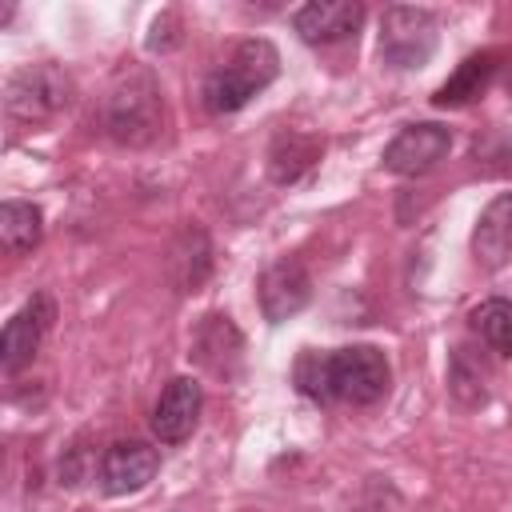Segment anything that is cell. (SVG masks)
I'll return each mask as SVG.
<instances>
[{
    "instance_id": "1",
    "label": "cell",
    "mask_w": 512,
    "mask_h": 512,
    "mask_svg": "<svg viewBox=\"0 0 512 512\" xmlns=\"http://www.w3.org/2000/svg\"><path fill=\"white\" fill-rule=\"evenodd\" d=\"M296 388L316 404H376L388 396L392 368L376 344H348L336 352L304 348L292 368Z\"/></svg>"
},
{
    "instance_id": "2",
    "label": "cell",
    "mask_w": 512,
    "mask_h": 512,
    "mask_svg": "<svg viewBox=\"0 0 512 512\" xmlns=\"http://www.w3.org/2000/svg\"><path fill=\"white\" fill-rule=\"evenodd\" d=\"M280 72V52L272 40L264 36H248L240 40L204 80V108L212 116H228L240 112L256 92H264Z\"/></svg>"
},
{
    "instance_id": "3",
    "label": "cell",
    "mask_w": 512,
    "mask_h": 512,
    "mask_svg": "<svg viewBox=\"0 0 512 512\" xmlns=\"http://www.w3.org/2000/svg\"><path fill=\"white\" fill-rule=\"evenodd\" d=\"M164 104H160V84L148 68H120L108 100H104V128L116 144L140 148L160 136Z\"/></svg>"
},
{
    "instance_id": "4",
    "label": "cell",
    "mask_w": 512,
    "mask_h": 512,
    "mask_svg": "<svg viewBox=\"0 0 512 512\" xmlns=\"http://www.w3.org/2000/svg\"><path fill=\"white\" fill-rule=\"evenodd\" d=\"M4 104L16 120L40 124L72 104V76L60 64H24L4 84Z\"/></svg>"
},
{
    "instance_id": "5",
    "label": "cell",
    "mask_w": 512,
    "mask_h": 512,
    "mask_svg": "<svg viewBox=\"0 0 512 512\" xmlns=\"http://www.w3.org/2000/svg\"><path fill=\"white\" fill-rule=\"evenodd\" d=\"M436 16L428 8H412V4H392L380 20V60L396 72L408 68H424L436 52Z\"/></svg>"
},
{
    "instance_id": "6",
    "label": "cell",
    "mask_w": 512,
    "mask_h": 512,
    "mask_svg": "<svg viewBox=\"0 0 512 512\" xmlns=\"http://www.w3.org/2000/svg\"><path fill=\"white\" fill-rule=\"evenodd\" d=\"M452 148V132L436 120H420L400 128L384 148V168L396 176H424L432 172Z\"/></svg>"
},
{
    "instance_id": "7",
    "label": "cell",
    "mask_w": 512,
    "mask_h": 512,
    "mask_svg": "<svg viewBox=\"0 0 512 512\" xmlns=\"http://www.w3.org/2000/svg\"><path fill=\"white\" fill-rule=\"evenodd\" d=\"M52 320H56L52 296L36 292V296L4 324V332H0V364H4V372H20L24 364H32V356L40 352V340H44V332L52 328Z\"/></svg>"
},
{
    "instance_id": "8",
    "label": "cell",
    "mask_w": 512,
    "mask_h": 512,
    "mask_svg": "<svg viewBox=\"0 0 512 512\" xmlns=\"http://www.w3.org/2000/svg\"><path fill=\"white\" fill-rule=\"evenodd\" d=\"M256 296H260L264 320L280 324V320L296 316L312 300V276H308V268L296 256H284V260H276V264L264 268V276L256 284Z\"/></svg>"
},
{
    "instance_id": "9",
    "label": "cell",
    "mask_w": 512,
    "mask_h": 512,
    "mask_svg": "<svg viewBox=\"0 0 512 512\" xmlns=\"http://www.w3.org/2000/svg\"><path fill=\"white\" fill-rule=\"evenodd\" d=\"M160 468V452L144 440H116L100 456V488L108 496H132L140 492Z\"/></svg>"
},
{
    "instance_id": "10",
    "label": "cell",
    "mask_w": 512,
    "mask_h": 512,
    "mask_svg": "<svg viewBox=\"0 0 512 512\" xmlns=\"http://www.w3.org/2000/svg\"><path fill=\"white\" fill-rule=\"evenodd\" d=\"M364 24V4L360 0H312L292 12V28L300 32L304 44H340L356 36Z\"/></svg>"
},
{
    "instance_id": "11",
    "label": "cell",
    "mask_w": 512,
    "mask_h": 512,
    "mask_svg": "<svg viewBox=\"0 0 512 512\" xmlns=\"http://www.w3.org/2000/svg\"><path fill=\"white\" fill-rule=\"evenodd\" d=\"M204 408V388L192 376H176L168 380V388L160 392L156 408H152V432L160 444H180L192 436L196 420Z\"/></svg>"
},
{
    "instance_id": "12",
    "label": "cell",
    "mask_w": 512,
    "mask_h": 512,
    "mask_svg": "<svg viewBox=\"0 0 512 512\" xmlns=\"http://www.w3.org/2000/svg\"><path fill=\"white\" fill-rule=\"evenodd\" d=\"M204 372L212 376H236L240 356H244V336L236 332V324L224 312H208L196 332H192V352H188Z\"/></svg>"
},
{
    "instance_id": "13",
    "label": "cell",
    "mask_w": 512,
    "mask_h": 512,
    "mask_svg": "<svg viewBox=\"0 0 512 512\" xmlns=\"http://www.w3.org/2000/svg\"><path fill=\"white\" fill-rule=\"evenodd\" d=\"M472 256L480 268L496 272L512 260V192H500L472 228Z\"/></svg>"
},
{
    "instance_id": "14",
    "label": "cell",
    "mask_w": 512,
    "mask_h": 512,
    "mask_svg": "<svg viewBox=\"0 0 512 512\" xmlns=\"http://www.w3.org/2000/svg\"><path fill=\"white\" fill-rule=\"evenodd\" d=\"M212 272V244L200 228H184L168 248V276L180 292H196Z\"/></svg>"
},
{
    "instance_id": "15",
    "label": "cell",
    "mask_w": 512,
    "mask_h": 512,
    "mask_svg": "<svg viewBox=\"0 0 512 512\" xmlns=\"http://www.w3.org/2000/svg\"><path fill=\"white\" fill-rule=\"evenodd\" d=\"M496 68H500V52H476V56H468V60H460V68L436 88V104L440 108H460V104H468V100H476V96H484V88L492 84V76H496Z\"/></svg>"
},
{
    "instance_id": "16",
    "label": "cell",
    "mask_w": 512,
    "mask_h": 512,
    "mask_svg": "<svg viewBox=\"0 0 512 512\" xmlns=\"http://www.w3.org/2000/svg\"><path fill=\"white\" fill-rule=\"evenodd\" d=\"M320 156V140L304 132H280L268 148V176L272 184H296Z\"/></svg>"
},
{
    "instance_id": "17",
    "label": "cell",
    "mask_w": 512,
    "mask_h": 512,
    "mask_svg": "<svg viewBox=\"0 0 512 512\" xmlns=\"http://www.w3.org/2000/svg\"><path fill=\"white\" fill-rule=\"evenodd\" d=\"M40 236H44V216H40L36 204H28V200H8V204L0 208V244H4L8 256L32 252V248L40 244Z\"/></svg>"
},
{
    "instance_id": "18",
    "label": "cell",
    "mask_w": 512,
    "mask_h": 512,
    "mask_svg": "<svg viewBox=\"0 0 512 512\" xmlns=\"http://www.w3.org/2000/svg\"><path fill=\"white\" fill-rule=\"evenodd\" d=\"M472 328H476V336H480L492 352L512 356V300L492 296V300L476 304V308H472Z\"/></svg>"
},
{
    "instance_id": "19",
    "label": "cell",
    "mask_w": 512,
    "mask_h": 512,
    "mask_svg": "<svg viewBox=\"0 0 512 512\" xmlns=\"http://www.w3.org/2000/svg\"><path fill=\"white\" fill-rule=\"evenodd\" d=\"M448 384H452V392L464 400V388H472V404H480L484 400V368L476 364V368H468V348H456V356H452V372H448Z\"/></svg>"
},
{
    "instance_id": "20",
    "label": "cell",
    "mask_w": 512,
    "mask_h": 512,
    "mask_svg": "<svg viewBox=\"0 0 512 512\" xmlns=\"http://www.w3.org/2000/svg\"><path fill=\"white\" fill-rule=\"evenodd\" d=\"M508 96H512V72H508Z\"/></svg>"
}]
</instances>
